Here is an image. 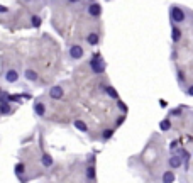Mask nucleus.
Here are the masks:
<instances>
[{
  "label": "nucleus",
  "mask_w": 193,
  "mask_h": 183,
  "mask_svg": "<svg viewBox=\"0 0 193 183\" xmlns=\"http://www.w3.org/2000/svg\"><path fill=\"white\" fill-rule=\"evenodd\" d=\"M112 134H114V131H112V129H105V132H103V139H108Z\"/></svg>",
  "instance_id": "22"
},
{
  "label": "nucleus",
  "mask_w": 193,
  "mask_h": 183,
  "mask_svg": "<svg viewBox=\"0 0 193 183\" xmlns=\"http://www.w3.org/2000/svg\"><path fill=\"white\" fill-rule=\"evenodd\" d=\"M43 165L46 166V168H49V166L53 165V158L49 156V154H44V156H43Z\"/></svg>",
  "instance_id": "16"
},
{
  "label": "nucleus",
  "mask_w": 193,
  "mask_h": 183,
  "mask_svg": "<svg viewBox=\"0 0 193 183\" xmlns=\"http://www.w3.org/2000/svg\"><path fill=\"white\" fill-rule=\"evenodd\" d=\"M188 95H190V97H193V85L190 86V88H188Z\"/></svg>",
  "instance_id": "24"
},
{
  "label": "nucleus",
  "mask_w": 193,
  "mask_h": 183,
  "mask_svg": "<svg viewBox=\"0 0 193 183\" xmlns=\"http://www.w3.org/2000/svg\"><path fill=\"white\" fill-rule=\"evenodd\" d=\"M119 107H120V110H125V105H124V102H119Z\"/></svg>",
  "instance_id": "25"
},
{
  "label": "nucleus",
  "mask_w": 193,
  "mask_h": 183,
  "mask_svg": "<svg viewBox=\"0 0 193 183\" xmlns=\"http://www.w3.org/2000/svg\"><path fill=\"white\" fill-rule=\"evenodd\" d=\"M171 20L176 24H180V22H185V19H186V15H185V12L183 9H180V7H171Z\"/></svg>",
  "instance_id": "2"
},
{
  "label": "nucleus",
  "mask_w": 193,
  "mask_h": 183,
  "mask_svg": "<svg viewBox=\"0 0 193 183\" xmlns=\"http://www.w3.org/2000/svg\"><path fill=\"white\" fill-rule=\"evenodd\" d=\"M7 10H9V9H7L5 5H0V14H5Z\"/></svg>",
  "instance_id": "23"
},
{
  "label": "nucleus",
  "mask_w": 193,
  "mask_h": 183,
  "mask_svg": "<svg viewBox=\"0 0 193 183\" xmlns=\"http://www.w3.org/2000/svg\"><path fill=\"white\" fill-rule=\"evenodd\" d=\"M90 68L93 70L95 73H103L105 71V61H103V58L95 56L93 60L90 61Z\"/></svg>",
  "instance_id": "1"
},
{
  "label": "nucleus",
  "mask_w": 193,
  "mask_h": 183,
  "mask_svg": "<svg viewBox=\"0 0 193 183\" xmlns=\"http://www.w3.org/2000/svg\"><path fill=\"white\" fill-rule=\"evenodd\" d=\"M159 127H161V131H170V129H171V122H170V119H164V120H161V124H159Z\"/></svg>",
  "instance_id": "14"
},
{
  "label": "nucleus",
  "mask_w": 193,
  "mask_h": 183,
  "mask_svg": "<svg viewBox=\"0 0 193 183\" xmlns=\"http://www.w3.org/2000/svg\"><path fill=\"white\" fill-rule=\"evenodd\" d=\"M31 22H32V26H34V27H39V26H41V19L37 17V15H32V17H31Z\"/></svg>",
  "instance_id": "19"
},
{
  "label": "nucleus",
  "mask_w": 193,
  "mask_h": 183,
  "mask_svg": "<svg viewBox=\"0 0 193 183\" xmlns=\"http://www.w3.org/2000/svg\"><path fill=\"white\" fill-rule=\"evenodd\" d=\"M168 165H170V168H180V166H181V158L180 156H171L170 159H168Z\"/></svg>",
  "instance_id": "7"
},
{
  "label": "nucleus",
  "mask_w": 193,
  "mask_h": 183,
  "mask_svg": "<svg viewBox=\"0 0 193 183\" xmlns=\"http://www.w3.org/2000/svg\"><path fill=\"white\" fill-rule=\"evenodd\" d=\"M24 170H26V168H24V165H22V163L15 166V173H17V175H22V173H24Z\"/></svg>",
  "instance_id": "21"
},
{
  "label": "nucleus",
  "mask_w": 193,
  "mask_h": 183,
  "mask_svg": "<svg viewBox=\"0 0 193 183\" xmlns=\"http://www.w3.org/2000/svg\"><path fill=\"white\" fill-rule=\"evenodd\" d=\"M24 76H26L29 81H36V80H37V73L34 71V70H26V73H24Z\"/></svg>",
  "instance_id": "11"
},
{
  "label": "nucleus",
  "mask_w": 193,
  "mask_h": 183,
  "mask_svg": "<svg viewBox=\"0 0 193 183\" xmlns=\"http://www.w3.org/2000/svg\"><path fill=\"white\" fill-rule=\"evenodd\" d=\"M86 178H88V180H93V178H95V168H93V166H90V168L86 170Z\"/></svg>",
  "instance_id": "17"
},
{
  "label": "nucleus",
  "mask_w": 193,
  "mask_h": 183,
  "mask_svg": "<svg viewBox=\"0 0 193 183\" xmlns=\"http://www.w3.org/2000/svg\"><path fill=\"white\" fill-rule=\"evenodd\" d=\"M83 55H85V51H83L81 46L75 44V46H71V48H70V58H71V60H81Z\"/></svg>",
  "instance_id": "3"
},
{
  "label": "nucleus",
  "mask_w": 193,
  "mask_h": 183,
  "mask_svg": "<svg viewBox=\"0 0 193 183\" xmlns=\"http://www.w3.org/2000/svg\"><path fill=\"white\" fill-rule=\"evenodd\" d=\"M73 126L78 129V131H81V132H86L88 131V127H86V124L83 122V120H75L73 122Z\"/></svg>",
  "instance_id": "12"
},
{
  "label": "nucleus",
  "mask_w": 193,
  "mask_h": 183,
  "mask_svg": "<svg viewBox=\"0 0 193 183\" xmlns=\"http://www.w3.org/2000/svg\"><path fill=\"white\" fill-rule=\"evenodd\" d=\"M175 181V173L173 171H164V175H163V183H173Z\"/></svg>",
  "instance_id": "9"
},
{
  "label": "nucleus",
  "mask_w": 193,
  "mask_h": 183,
  "mask_svg": "<svg viewBox=\"0 0 193 183\" xmlns=\"http://www.w3.org/2000/svg\"><path fill=\"white\" fill-rule=\"evenodd\" d=\"M5 80L9 81V83H15V81L19 80V73L15 71V70H9L7 75H5Z\"/></svg>",
  "instance_id": "6"
},
{
  "label": "nucleus",
  "mask_w": 193,
  "mask_h": 183,
  "mask_svg": "<svg viewBox=\"0 0 193 183\" xmlns=\"http://www.w3.org/2000/svg\"><path fill=\"white\" fill-rule=\"evenodd\" d=\"M86 43L91 44V46L98 44V34H96V32H91V34H88V36H86Z\"/></svg>",
  "instance_id": "10"
},
{
  "label": "nucleus",
  "mask_w": 193,
  "mask_h": 183,
  "mask_svg": "<svg viewBox=\"0 0 193 183\" xmlns=\"http://www.w3.org/2000/svg\"><path fill=\"white\" fill-rule=\"evenodd\" d=\"M0 93H2V88H0Z\"/></svg>",
  "instance_id": "26"
},
{
  "label": "nucleus",
  "mask_w": 193,
  "mask_h": 183,
  "mask_svg": "<svg viewBox=\"0 0 193 183\" xmlns=\"http://www.w3.org/2000/svg\"><path fill=\"white\" fill-rule=\"evenodd\" d=\"M171 37H173V41L176 43V41L181 39V31H180L178 27H173V31H171Z\"/></svg>",
  "instance_id": "13"
},
{
  "label": "nucleus",
  "mask_w": 193,
  "mask_h": 183,
  "mask_svg": "<svg viewBox=\"0 0 193 183\" xmlns=\"http://www.w3.org/2000/svg\"><path fill=\"white\" fill-rule=\"evenodd\" d=\"M0 112H2V114H9V112H10V105H9V103H0Z\"/></svg>",
  "instance_id": "18"
},
{
  "label": "nucleus",
  "mask_w": 193,
  "mask_h": 183,
  "mask_svg": "<svg viewBox=\"0 0 193 183\" xmlns=\"http://www.w3.org/2000/svg\"><path fill=\"white\" fill-rule=\"evenodd\" d=\"M34 112H36L37 115H39V117H43V115H44V112H46L44 103H43V102H36V103H34Z\"/></svg>",
  "instance_id": "8"
},
{
  "label": "nucleus",
  "mask_w": 193,
  "mask_h": 183,
  "mask_svg": "<svg viewBox=\"0 0 193 183\" xmlns=\"http://www.w3.org/2000/svg\"><path fill=\"white\" fill-rule=\"evenodd\" d=\"M63 95H65V92H63L61 86H53V88L49 90V97L54 98V100H60Z\"/></svg>",
  "instance_id": "4"
},
{
  "label": "nucleus",
  "mask_w": 193,
  "mask_h": 183,
  "mask_svg": "<svg viewBox=\"0 0 193 183\" xmlns=\"http://www.w3.org/2000/svg\"><path fill=\"white\" fill-rule=\"evenodd\" d=\"M88 14L93 15V17H98V15L102 14V7H100L98 3H91V5H88Z\"/></svg>",
  "instance_id": "5"
},
{
  "label": "nucleus",
  "mask_w": 193,
  "mask_h": 183,
  "mask_svg": "<svg viewBox=\"0 0 193 183\" xmlns=\"http://www.w3.org/2000/svg\"><path fill=\"white\" fill-rule=\"evenodd\" d=\"M105 93L108 95V97H112V98H117V90L114 88V86H105Z\"/></svg>",
  "instance_id": "15"
},
{
  "label": "nucleus",
  "mask_w": 193,
  "mask_h": 183,
  "mask_svg": "<svg viewBox=\"0 0 193 183\" xmlns=\"http://www.w3.org/2000/svg\"><path fill=\"white\" fill-rule=\"evenodd\" d=\"M180 154L183 156V161H185V165H188V159H190V158H188V153L185 151V149H180Z\"/></svg>",
  "instance_id": "20"
}]
</instances>
